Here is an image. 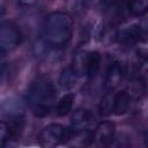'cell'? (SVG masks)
I'll return each mask as SVG.
<instances>
[{"instance_id": "cell-8", "label": "cell", "mask_w": 148, "mask_h": 148, "mask_svg": "<svg viewBox=\"0 0 148 148\" xmlns=\"http://www.w3.org/2000/svg\"><path fill=\"white\" fill-rule=\"evenodd\" d=\"M92 120H94V114L91 113L90 110L82 109V108L76 109L74 111V113L72 114V118H71L72 128L75 132L84 131L91 125Z\"/></svg>"}, {"instance_id": "cell-5", "label": "cell", "mask_w": 148, "mask_h": 148, "mask_svg": "<svg viewBox=\"0 0 148 148\" xmlns=\"http://www.w3.org/2000/svg\"><path fill=\"white\" fill-rule=\"evenodd\" d=\"M22 42V32L13 21L0 22V51L8 53L15 50Z\"/></svg>"}, {"instance_id": "cell-13", "label": "cell", "mask_w": 148, "mask_h": 148, "mask_svg": "<svg viewBox=\"0 0 148 148\" xmlns=\"http://www.w3.org/2000/svg\"><path fill=\"white\" fill-rule=\"evenodd\" d=\"M13 134V127L9 123L0 120V148H5Z\"/></svg>"}, {"instance_id": "cell-15", "label": "cell", "mask_w": 148, "mask_h": 148, "mask_svg": "<svg viewBox=\"0 0 148 148\" xmlns=\"http://www.w3.org/2000/svg\"><path fill=\"white\" fill-rule=\"evenodd\" d=\"M6 65H7V59H6V53L1 52L0 51V74L5 71L6 68Z\"/></svg>"}, {"instance_id": "cell-1", "label": "cell", "mask_w": 148, "mask_h": 148, "mask_svg": "<svg viewBox=\"0 0 148 148\" xmlns=\"http://www.w3.org/2000/svg\"><path fill=\"white\" fill-rule=\"evenodd\" d=\"M57 88L52 80L46 76H38L28 87L25 99L37 117L47 116L56 105Z\"/></svg>"}, {"instance_id": "cell-3", "label": "cell", "mask_w": 148, "mask_h": 148, "mask_svg": "<svg viewBox=\"0 0 148 148\" xmlns=\"http://www.w3.org/2000/svg\"><path fill=\"white\" fill-rule=\"evenodd\" d=\"M71 67L77 77H92L101 67V56L96 51H80L74 56Z\"/></svg>"}, {"instance_id": "cell-7", "label": "cell", "mask_w": 148, "mask_h": 148, "mask_svg": "<svg viewBox=\"0 0 148 148\" xmlns=\"http://www.w3.org/2000/svg\"><path fill=\"white\" fill-rule=\"evenodd\" d=\"M110 96L112 114L121 116L128 111L132 102V95L128 90L120 89L118 91H110Z\"/></svg>"}, {"instance_id": "cell-10", "label": "cell", "mask_w": 148, "mask_h": 148, "mask_svg": "<svg viewBox=\"0 0 148 148\" xmlns=\"http://www.w3.org/2000/svg\"><path fill=\"white\" fill-rule=\"evenodd\" d=\"M140 36H141V29L139 24H133L118 32V40L123 44H133L139 40Z\"/></svg>"}, {"instance_id": "cell-11", "label": "cell", "mask_w": 148, "mask_h": 148, "mask_svg": "<svg viewBox=\"0 0 148 148\" xmlns=\"http://www.w3.org/2000/svg\"><path fill=\"white\" fill-rule=\"evenodd\" d=\"M77 76L71 66L64 68L59 75V86L62 89H71L75 86Z\"/></svg>"}, {"instance_id": "cell-9", "label": "cell", "mask_w": 148, "mask_h": 148, "mask_svg": "<svg viewBox=\"0 0 148 148\" xmlns=\"http://www.w3.org/2000/svg\"><path fill=\"white\" fill-rule=\"evenodd\" d=\"M124 76V68L120 62L116 61L110 65L109 71L106 72V77H105V84L109 89H113L117 87L120 81L123 80Z\"/></svg>"}, {"instance_id": "cell-4", "label": "cell", "mask_w": 148, "mask_h": 148, "mask_svg": "<svg viewBox=\"0 0 148 148\" xmlns=\"http://www.w3.org/2000/svg\"><path fill=\"white\" fill-rule=\"evenodd\" d=\"M71 131L61 124H49L38 134L37 142L40 148H57L69 139Z\"/></svg>"}, {"instance_id": "cell-2", "label": "cell", "mask_w": 148, "mask_h": 148, "mask_svg": "<svg viewBox=\"0 0 148 148\" xmlns=\"http://www.w3.org/2000/svg\"><path fill=\"white\" fill-rule=\"evenodd\" d=\"M74 32L72 16L65 12L50 13L44 22V40L54 50H62L68 46Z\"/></svg>"}, {"instance_id": "cell-12", "label": "cell", "mask_w": 148, "mask_h": 148, "mask_svg": "<svg viewBox=\"0 0 148 148\" xmlns=\"http://www.w3.org/2000/svg\"><path fill=\"white\" fill-rule=\"evenodd\" d=\"M74 98L75 97L73 94H66L65 96H62L56 105V113L59 117H64V116L68 114L69 111H72V108L74 104Z\"/></svg>"}, {"instance_id": "cell-6", "label": "cell", "mask_w": 148, "mask_h": 148, "mask_svg": "<svg viewBox=\"0 0 148 148\" xmlns=\"http://www.w3.org/2000/svg\"><path fill=\"white\" fill-rule=\"evenodd\" d=\"M114 139V125L104 120L96 125L91 134V142L96 148H109Z\"/></svg>"}, {"instance_id": "cell-14", "label": "cell", "mask_w": 148, "mask_h": 148, "mask_svg": "<svg viewBox=\"0 0 148 148\" xmlns=\"http://www.w3.org/2000/svg\"><path fill=\"white\" fill-rule=\"evenodd\" d=\"M148 9V2L145 0H136L128 3V12L133 16H141Z\"/></svg>"}]
</instances>
